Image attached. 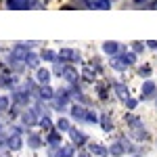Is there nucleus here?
<instances>
[{
	"label": "nucleus",
	"instance_id": "obj_1",
	"mask_svg": "<svg viewBox=\"0 0 157 157\" xmlns=\"http://www.w3.org/2000/svg\"><path fill=\"white\" fill-rule=\"evenodd\" d=\"M42 111H44V109H40V105H34V107L25 109L23 113H21V120H23L25 126H34V124L40 121L42 115H46V113H42Z\"/></svg>",
	"mask_w": 157,
	"mask_h": 157
},
{
	"label": "nucleus",
	"instance_id": "obj_2",
	"mask_svg": "<svg viewBox=\"0 0 157 157\" xmlns=\"http://www.w3.org/2000/svg\"><path fill=\"white\" fill-rule=\"evenodd\" d=\"M71 115L80 121H92V124L97 121L94 111H90V109H86V107H80V105H73L71 107Z\"/></svg>",
	"mask_w": 157,
	"mask_h": 157
},
{
	"label": "nucleus",
	"instance_id": "obj_3",
	"mask_svg": "<svg viewBox=\"0 0 157 157\" xmlns=\"http://www.w3.org/2000/svg\"><path fill=\"white\" fill-rule=\"evenodd\" d=\"M55 73H57V75H61V78H65V80H69V82H78V78H80V75H78V71H75V69H73V67H69V65H63V63H57V65H55Z\"/></svg>",
	"mask_w": 157,
	"mask_h": 157
},
{
	"label": "nucleus",
	"instance_id": "obj_4",
	"mask_svg": "<svg viewBox=\"0 0 157 157\" xmlns=\"http://www.w3.org/2000/svg\"><path fill=\"white\" fill-rule=\"evenodd\" d=\"M21 145H23L21 130H19V128H15V130H11V132H9V136H6V147H9L11 151H19V149H21Z\"/></svg>",
	"mask_w": 157,
	"mask_h": 157
},
{
	"label": "nucleus",
	"instance_id": "obj_5",
	"mask_svg": "<svg viewBox=\"0 0 157 157\" xmlns=\"http://www.w3.org/2000/svg\"><path fill=\"white\" fill-rule=\"evenodd\" d=\"M59 61L61 63H78L80 61V52L75 48H61L59 50Z\"/></svg>",
	"mask_w": 157,
	"mask_h": 157
},
{
	"label": "nucleus",
	"instance_id": "obj_6",
	"mask_svg": "<svg viewBox=\"0 0 157 157\" xmlns=\"http://www.w3.org/2000/svg\"><path fill=\"white\" fill-rule=\"evenodd\" d=\"M73 155V147H50L48 149V157H71Z\"/></svg>",
	"mask_w": 157,
	"mask_h": 157
},
{
	"label": "nucleus",
	"instance_id": "obj_7",
	"mask_svg": "<svg viewBox=\"0 0 157 157\" xmlns=\"http://www.w3.org/2000/svg\"><path fill=\"white\" fill-rule=\"evenodd\" d=\"M32 4H36L34 0H6V6L11 9V11H25V9H29Z\"/></svg>",
	"mask_w": 157,
	"mask_h": 157
},
{
	"label": "nucleus",
	"instance_id": "obj_8",
	"mask_svg": "<svg viewBox=\"0 0 157 157\" xmlns=\"http://www.w3.org/2000/svg\"><path fill=\"white\" fill-rule=\"evenodd\" d=\"M86 6H90L94 11H109L111 0H86Z\"/></svg>",
	"mask_w": 157,
	"mask_h": 157
},
{
	"label": "nucleus",
	"instance_id": "obj_9",
	"mask_svg": "<svg viewBox=\"0 0 157 157\" xmlns=\"http://www.w3.org/2000/svg\"><path fill=\"white\" fill-rule=\"evenodd\" d=\"M48 80H50V71H48V69L38 67V69H36V82L40 86H48Z\"/></svg>",
	"mask_w": 157,
	"mask_h": 157
},
{
	"label": "nucleus",
	"instance_id": "obj_10",
	"mask_svg": "<svg viewBox=\"0 0 157 157\" xmlns=\"http://www.w3.org/2000/svg\"><path fill=\"white\" fill-rule=\"evenodd\" d=\"M111 67H113V69H117V71H124V69L128 67V61H126V57H124V55H121V57H117V55H115V57L111 59Z\"/></svg>",
	"mask_w": 157,
	"mask_h": 157
},
{
	"label": "nucleus",
	"instance_id": "obj_11",
	"mask_svg": "<svg viewBox=\"0 0 157 157\" xmlns=\"http://www.w3.org/2000/svg\"><path fill=\"white\" fill-rule=\"evenodd\" d=\"M69 136H71V140H73V145L75 147H80V145H84L86 143V136L80 130H75V128H69Z\"/></svg>",
	"mask_w": 157,
	"mask_h": 157
},
{
	"label": "nucleus",
	"instance_id": "obj_12",
	"mask_svg": "<svg viewBox=\"0 0 157 157\" xmlns=\"http://www.w3.org/2000/svg\"><path fill=\"white\" fill-rule=\"evenodd\" d=\"M153 94H155V84L149 80V82H145L143 88H140V97H143V98H151Z\"/></svg>",
	"mask_w": 157,
	"mask_h": 157
},
{
	"label": "nucleus",
	"instance_id": "obj_13",
	"mask_svg": "<svg viewBox=\"0 0 157 157\" xmlns=\"http://www.w3.org/2000/svg\"><path fill=\"white\" fill-rule=\"evenodd\" d=\"M103 50H105L107 55H111V57H115V55L121 50V46L117 44V42H105V44H103Z\"/></svg>",
	"mask_w": 157,
	"mask_h": 157
},
{
	"label": "nucleus",
	"instance_id": "obj_14",
	"mask_svg": "<svg viewBox=\"0 0 157 157\" xmlns=\"http://www.w3.org/2000/svg\"><path fill=\"white\" fill-rule=\"evenodd\" d=\"M38 92H40L38 97L44 98V101H50V98H55V94H57V92H52V88H50V86H40V90H38Z\"/></svg>",
	"mask_w": 157,
	"mask_h": 157
},
{
	"label": "nucleus",
	"instance_id": "obj_15",
	"mask_svg": "<svg viewBox=\"0 0 157 157\" xmlns=\"http://www.w3.org/2000/svg\"><path fill=\"white\" fill-rule=\"evenodd\" d=\"M88 151L92 153V155H98V157H105L109 153L105 147H101V145H97V143H92V145H88Z\"/></svg>",
	"mask_w": 157,
	"mask_h": 157
},
{
	"label": "nucleus",
	"instance_id": "obj_16",
	"mask_svg": "<svg viewBox=\"0 0 157 157\" xmlns=\"http://www.w3.org/2000/svg\"><path fill=\"white\" fill-rule=\"evenodd\" d=\"M124 151H126V143H113V145L109 147V153L115 155V157L124 155Z\"/></svg>",
	"mask_w": 157,
	"mask_h": 157
},
{
	"label": "nucleus",
	"instance_id": "obj_17",
	"mask_svg": "<svg viewBox=\"0 0 157 157\" xmlns=\"http://www.w3.org/2000/svg\"><path fill=\"white\" fill-rule=\"evenodd\" d=\"M115 92H117V98L120 101H128L130 98V92H128V88L124 84H115Z\"/></svg>",
	"mask_w": 157,
	"mask_h": 157
},
{
	"label": "nucleus",
	"instance_id": "obj_18",
	"mask_svg": "<svg viewBox=\"0 0 157 157\" xmlns=\"http://www.w3.org/2000/svg\"><path fill=\"white\" fill-rule=\"evenodd\" d=\"M38 63H40V55L29 52V55H27V59H25V67H36V69H38Z\"/></svg>",
	"mask_w": 157,
	"mask_h": 157
},
{
	"label": "nucleus",
	"instance_id": "obj_19",
	"mask_svg": "<svg viewBox=\"0 0 157 157\" xmlns=\"http://www.w3.org/2000/svg\"><path fill=\"white\" fill-rule=\"evenodd\" d=\"M46 140H48V145H52V147L61 145V132H57V130H50Z\"/></svg>",
	"mask_w": 157,
	"mask_h": 157
},
{
	"label": "nucleus",
	"instance_id": "obj_20",
	"mask_svg": "<svg viewBox=\"0 0 157 157\" xmlns=\"http://www.w3.org/2000/svg\"><path fill=\"white\" fill-rule=\"evenodd\" d=\"M69 120H65V117H59V121H57V130L59 132H69Z\"/></svg>",
	"mask_w": 157,
	"mask_h": 157
},
{
	"label": "nucleus",
	"instance_id": "obj_21",
	"mask_svg": "<svg viewBox=\"0 0 157 157\" xmlns=\"http://www.w3.org/2000/svg\"><path fill=\"white\" fill-rule=\"evenodd\" d=\"M27 143H29L32 149H38V147L42 145V138H40L38 134H29V136H27Z\"/></svg>",
	"mask_w": 157,
	"mask_h": 157
},
{
	"label": "nucleus",
	"instance_id": "obj_22",
	"mask_svg": "<svg viewBox=\"0 0 157 157\" xmlns=\"http://www.w3.org/2000/svg\"><path fill=\"white\" fill-rule=\"evenodd\" d=\"M9 107H11V97L0 94V111H9Z\"/></svg>",
	"mask_w": 157,
	"mask_h": 157
},
{
	"label": "nucleus",
	"instance_id": "obj_23",
	"mask_svg": "<svg viewBox=\"0 0 157 157\" xmlns=\"http://www.w3.org/2000/svg\"><path fill=\"white\" fill-rule=\"evenodd\" d=\"M42 59H46V61H57L59 59V55L57 52H52V50H42V55H40Z\"/></svg>",
	"mask_w": 157,
	"mask_h": 157
},
{
	"label": "nucleus",
	"instance_id": "obj_24",
	"mask_svg": "<svg viewBox=\"0 0 157 157\" xmlns=\"http://www.w3.org/2000/svg\"><path fill=\"white\" fill-rule=\"evenodd\" d=\"M38 124H40V126H42V128H46V130H52V124H50V120H48V115H42V117H40V121H38Z\"/></svg>",
	"mask_w": 157,
	"mask_h": 157
},
{
	"label": "nucleus",
	"instance_id": "obj_25",
	"mask_svg": "<svg viewBox=\"0 0 157 157\" xmlns=\"http://www.w3.org/2000/svg\"><path fill=\"white\" fill-rule=\"evenodd\" d=\"M101 124H103V130H105V132L113 130V128H111V121L107 120V115H103V117H101Z\"/></svg>",
	"mask_w": 157,
	"mask_h": 157
},
{
	"label": "nucleus",
	"instance_id": "obj_26",
	"mask_svg": "<svg viewBox=\"0 0 157 157\" xmlns=\"http://www.w3.org/2000/svg\"><path fill=\"white\" fill-rule=\"evenodd\" d=\"M124 57H126V61H128V65H132L134 61H136V55H134V52H124Z\"/></svg>",
	"mask_w": 157,
	"mask_h": 157
},
{
	"label": "nucleus",
	"instance_id": "obj_27",
	"mask_svg": "<svg viewBox=\"0 0 157 157\" xmlns=\"http://www.w3.org/2000/svg\"><path fill=\"white\" fill-rule=\"evenodd\" d=\"M126 103H128V107H130V109H134V107H136V101H134V98H128Z\"/></svg>",
	"mask_w": 157,
	"mask_h": 157
},
{
	"label": "nucleus",
	"instance_id": "obj_28",
	"mask_svg": "<svg viewBox=\"0 0 157 157\" xmlns=\"http://www.w3.org/2000/svg\"><path fill=\"white\" fill-rule=\"evenodd\" d=\"M80 157H90V153H86V151H82V153H80Z\"/></svg>",
	"mask_w": 157,
	"mask_h": 157
},
{
	"label": "nucleus",
	"instance_id": "obj_29",
	"mask_svg": "<svg viewBox=\"0 0 157 157\" xmlns=\"http://www.w3.org/2000/svg\"><path fill=\"white\" fill-rule=\"evenodd\" d=\"M151 9H153V11H157V0L153 2V4H151Z\"/></svg>",
	"mask_w": 157,
	"mask_h": 157
},
{
	"label": "nucleus",
	"instance_id": "obj_30",
	"mask_svg": "<svg viewBox=\"0 0 157 157\" xmlns=\"http://www.w3.org/2000/svg\"><path fill=\"white\" fill-rule=\"evenodd\" d=\"M134 2H136V4H140V2H145V0H134Z\"/></svg>",
	"mask_w": 157,
	"mask_h": 157
},
{
	"label": "nucleus",
	"instance_id": "obj_31",
	"mask_svg": "<svg viewBox=\"0 0 157 157\" xmlns=\"http://www.w3.org/2000/svg\"><path fill=\"white\" fill-rule=\"evenodd\" d=\"M0 130H2V126H0Z\"/></svg>",
	"mask_w": 157,
	"mask_h": 157
}]
</instances>
